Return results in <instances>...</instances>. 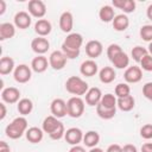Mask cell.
Returning <instances> with one entry per match:
<instances>
[{
  "mask_svg": "<svg viewBox=\"0 0 152 152\" xmlns=\"http://www.w3.org/2000/svg\"><path fill=\"white\" fill-rule=\"evenodd\" d=\"M17 109L23 116L24 115H28L33 109V103H32V101L30 99H26V97L21 99L17 104Z\"/></svg>",
  "mask_w": 152,
  "mask_h": 152,
  "instance_id": "32",
  "label": "cell"
},
{
  "mask_svg": "<svg viewBox=\"0 0 152 152\" xmlns=\"http://www.w3.org/2000/svg\"><path fill=\"white\" fill-rule=\"evenodd\" d=\"M31 48H32V51L39 56L45 53L50 49V42L45 37H37L31 42Z\"/></svg>",
  "mask_w": 152,
  "mask_h": 152,
  "instance_id": "12",
  "label": "cell"
},
{
  "mask_svg": "<svg viewBox=\"0 0 152 152\" xmlns=\"http://www.w3.org/2000/svg\"><path fill=\"white\" fill-rule=\"evenodd\" d=\"M97 70H99V68L94 59H87V61L82 62V64L80 66V72L86 77H93L94 75H96Z\"/></svg>",
  "mask_w": 152,
  "mask_h": 152,
  "instance_id": "17",
  "label": "cell"
},
{
  "mask_svg": "<svg viewBox=\"0 0 152 152\" xmlns=\"http://www.w3.org/2000/svg\"><path fill=\"white\" fill-rule=\"evenodd\" d=\"M147 53H148V50L145 49V48H142V46H140V45L134 46V48L132 49V51H131L132 58H133L135 62H138V63H140V61H141Z\"/></svg>",
  "mask_w": 152,
  "mask_h": 152,
  "instance_id": "34",
  "label": "cell"
},
{
  "mask_svg": "<svg viewBox=\"0 0 152 152\" xmlns=\"http://www.w3.org/2000/svg\"><path fill=\"white\" fill-rule=\"evenodd\" d=\"M52 25L48 19H38L34 24V32L39 37H45L51 33Z\"/></svg>",
  "mask_w": 152,
  "mask_h": 152,
  "instance_id": "19",
  "label": "cell"
},
{
  "mask_svg": "<svg viewBox=\"0 0 152 152\" xmlns=\"http://www.w3.org/2000/svg\"><path fill=\"white\" fill-rule=\"evenodd\" d=\"M122 152H138L137 147L132 144H126L124 147H122Z\"/></svg>",
  "mask_w": 152,
  "mask_h": 152,
  "instance_id": "43",
  "label": "cell"
},
{
  "mask_svg": "<svg viewBox=\"0 0 152 152\" xmlns=\"http://www.w3.org/2000/svg\"><path fill=\"white\" fill-rule=\"evenodd\" d=\"M113 6L124 11V14L125 13H132L135 11V7H137V4L134 0H113Z\"/></svg>",
  "mask_w": 152,
  "mask_h": 152,
  "instance_id": "22",
  "label": "cell"
},
{
  "mask_svg": "<svg viewBox=\"0 0 152 152\" xmlns=\"http://www.w3.org/2000/svg\"><path fill=\"white\" fill-rule=\"evenodd\" d=\"M148 53H150V55H152V42L148 44Z\"/></svg>",
  "mask_w": 152,
  "mask_h": 152,
  "instance_id": "51",
  "label": "cell"
},
{
  "mask_svg": "<svg viewBox=\"0 0 152 152\" xmlns=\"http://www.w3.org/2000/svg\"><path fill=\"white\" fill-rule=\"evenodd\" d=\"M66 61L68 58L65 57V55L59 51V50H56V51H52L49 56V64L50 66L53 69V70H62L65 64H66Z\"/></svg>",
  "mask_w": 152,
  "mask_h": 152,
  "instance_id": "4",
  "label": "cell"
},
{
  "mask_svg": "<svg viewBox=\"0 0 152 152\" xmlns=\"http://www.w3.org/2000/svg\"><path fill=\"white\" fill-rule=\"evenodd\" d=\"M74 27V17L70 12H63L59 17V28L64 33H70Z\"/></svg>",
  "mask_w": 152,
  "mask_h": 152,
  "instance_id": "16",
  "label": "cell"
},
{
  "mask_svg": "<svg viewBox=\"0 0 152 152\" xmlns=\"http://www.w3.org/2000/svg\"><path fill=\"white\" fill-rule=\"evenodd\" d=\"M6 11V2L5 0H0V15H2Z\"/></svg>",
  "mask_w": 152,
  "mask_h": 152,
  "instance_id": "48",
  "label": "cell"
},
{
  "mask_svg": "<svg viewBox=\"0 0 152 152\" xmlns=\"http://www.w3.org/2000/svg\"><path fill=\"white\" fill-rule=\"evenodd\" d=\"M0 109H1V113H0V120H4L5 116H6V113H7L5 102H1V103H0Z\"/></svg>",
  "mask_w": 152,
  "mask_h": 152,
  "instance_id": "45",
  "label": "cell"
},
{
  "mask_svg": "<svg viewBox=\"0 0 152 152\" xmlns=\"http://www.w3.org/2000/svg\"><path fill=\"white\" fill-rule=\"evenodd\" d=\"M15 65H14V59L12 57L5 56L0 59V74L1 75H8L12 71H14Z\"/></svg>",
  "mask_w": 152,
  "mask_h": 152,
  "instance_id": "26",
  "label": "cell"
},
{
  "mask_svg": "<svg viewBox=\"0 0 152 152\" xmlns=\"http://www.w3.org/2000/svg\"><path fill=\"white\" fill-rule=\"evenodd\" d=\"M27 120L24 116L15 118L10 125L6 126L5 133L10 139H19L27 131Z\"/></svg>",
  "mask_w": 152,
  "mask_h": 152,
  "instance_id": "1",
  "label": "cell"
},
{
  "mask_svg": "<svg viewBox=\"0 0 152 152\" xmlns=\"http://www.w3.org/2000/svg\"><path fill=\"white\" fill-rule=\"evenodd\" d=\"M146 15H147V18H148L150 20H152V4L148 5V7H147V10H146Z\"/></svg>",
  "mask_w": 152,
  "mask_h": 152,
  "instance_id": "49",
  "label": "cell"
},
{
  "mask_svg": "<svg viewBox=\"0 0 152 152\" xmlns=\"http://www.w3.org/2000/svg\"><path fill=\"white\" fill-rule=\"evenodd\" d=\"M96 114L103 119V120H109V119H113L116 114V108L115 109H108V108H104L102 107L100 103L96 106Z\"/></svg>",
  "mask_w": 152,
  "mask_h": 152,
  "instance_id": "33",
  "label": "cell"
},
{
  "mask_svg": "<svg viewBox=\"0 0 152 152\" xmlns=\"http://www.w3.org/2000/svg\"><path fill=\"white\" fill-rule=\"evenodd\" d=\"M102 51H103V46L99 40H89L86 44V53L88 55V57H90V59L100 57Z\"/></svg>",
  "mask_w": 152,
  "mask_h": 152,
  "instance_id": "13",
  "label": "cell"
},
{
  "mask_svg": "<svg viewBox=\"0 0 152 152\" xmlns=\"http://www.w3.org/2000/svg\"><path fill=\"white\" fill-rule=\"evenodd\" d=\"M61 51L65 55V57H66L68 59H75V58L78 57V55H80V51H75V50L68 49V48H65V46H63V45H62V50H61Z\"/></svg>",
  "mask_w": 152,
  "mask_h": 152,
  "instance_id": "40",
  "label": "cell"
},
{
  "mask_svg": "<svg viewBox=\"0 0 152 152\" xmlns=\"http://www.w3.org/2000/svg\"><path fill=\"white\" fill-rule=\"evenodd\" d=\"M112 24H113V28L115 31L122 32V31H126L128 28V26H129V19H128V17L126 14L121 13V14H118V15L114 17Z\"/></svg>",
  "mask_w": 152,
  "mask_h": 152,
  "instance_id": "21",
  "label": "cell"
},
{
  "mask_svg": "<svg viewBox=\"0 0 152 152\" xmlns=\"http://www.w3.org/2000/svg\"><path fill=\"white\" fill-rule=\"evenodd\" d=\"M25 135H26V139H27L30 142H32V144H38V142H40V141L43 140L44 131L40 129V128H38V127H30V128L26 131Z\"/></svg>",
  "mask_w": 152,
  "mask_h": 152,
  "instance_id": "23",
  "label": "cell"
},
{
  "mask_svg": "<svg viewBox=\"0 0 152 152\" xmlns=\"http://www.w3.org/2000/svg\"><path fill=\"white\" fill-rule=\"evenodd\" d=\"M101 99H102V93H101L100 88H97V87L89 88V90L86 94V103L91 107L97 106L100 103Z\"/></svg>",
  "mask_w": 152,
  "mask_h": 152,
  "instance_id": "18",
  "label": "cell"
},
{
  "mask_svg": "<svg viewBox=\"0 0 152 152\" xmlns=\"http://www.w3.org/2000/svg\"><path fill=\"white\" fill-rule=\"evenodd\" d=\"M142 95L152 102V82H147L142 87Z\"/></svg>",
  "mask_w": 152,
  "mask_h": 152,
  "instance_id": "41",
  "label": "cell"
},
{
  "mask_svg": "<svg viewBox=\"0 0 152 152\" xmlns=\"http://www.w3.org/2000/svg\"><path fill=\"white\" fill-rule=\"evenodd\" d=\"M15 36V25L11 23L0 24V40L11 39Z\"/></svg>",
  "mask_w": 152,
  "mask_h": 152,
  "instance_id": "24",
  "label": "cell"
},
{
  "mask_svg": "<svg viewBox=\"0 0 152 152\" xmlns=\"http://www.w3.org/2000/svg\"><path fill=\"white\" fill-rule=\"evenodd\" d=\"M100 104L104 108H108V109H115L118 107V99L115 95L108 93V94H104L102 95V99L100 101Z\"/></svg>",
  "mask_w": 152,
  "mask_h": 152,
  "instance_id": "31",
  "label": "cell"
},
{
  "mask_svg": "<svg viewBox=\"0 0 152 152\" xmlns=\"http://www.w3.org/2000/svg\"><path fill=\"white\" fill-rule=\"evenodd\" d=\"M115 77H116V74L112 66H103L99 72V78L104 84L112 83L115 80Z\"/></svg>",
  "mask_w": 152,
  "mask_h": 152,
  "instance_id": "25",
  "label": "cell"
},
{
  "mask_svg": "<svg viewBox=\"0 0 152 152\" xmlns=\"http://www.w3.org/2000/svg\"><path fill=\"white\" fill-rule=\"evenodd\" d=\"M49 65H50V64H49V62H48V58L44 57L43 55H39V56L34 57V58L32 59V62H31V69H32L34 72H37V74L44 72V71L48 69Z\"/></svg>",
  "mask_w": 152,
  "mask_h": 152,
  "instance_id": "20",
  "label": "cell"
},
{
  "mask_svg": "<svg viewBox=\"0 0 152 152\" xmlns=\"http://www.w3.org/2000/svg\"><path fill=\"white\" fill-rule=\"evenodd\" d=\"M114 91H115V96H116L118 99L131 95V94H129V93H131V88H129V86H128L127 83H119V84H116Z\"/></svg>",
  "mask_w": 152,
  "mask_h": 152,
  "instance_id": "35",
  "label": "cell"
},
{
  "mask_svg": "<svg viewBox=\"0 0 152 152\" xmlns=\"http://www.w3.org/2000/svg\"><path fill=\"white\" fill-rule=\"evenodd\" d=\"M141 69L145 71H152V55L147 53L141 61H140Z\"/></svg>",
  "mask_w": 152,
  "mask_h": 152,
  "instance_id": "38",
  "label": "cell"
},
{
  "mask_svg": "<svg viewBox=\"0 0 152 152\" xmlns=\"http://www.w3.org/2000/svg\"><path fill=\"white\" fill-rule=\"evenodd\" d=\"M66 113L70 118L77 119L84 113V101L80 96H72L66 101Z\"/></svg>",
  "mask_w": 152,
  "mask_h": 152,
  "instance_id": "3",
  "label": "cell"
},
{
  "mask_svg": "<svg viewBox=\"0 0 152 152\" xmlns=\"http://www.w3.org/2000/svg\"><path fill=\"white\" fill-rule=\"evenodd\" d=\"M83 44V37L82 34L80 33H76V32H72V33H69L66 36V38L64 39L63 42V46L68 48V49H71V50H75V51H80L81 46Z\"/></svg>",
  "mask_w": 152,
  "mask_h": 152,
  "instance_id": "6",
  "label": "cell"
},
{
  "mask_svg": "<svg viewBox=\"0 0 152 152\" xmlns=\"http://www.w3.org/2000/svg\"><path fill=\"white\" fill-rule=\"evenodd\" d=\"M99 17L101 19V21L103 23H109V21H113L114 17H115V12H114V8L110 6V5H104L100 8L99 11Z\"/></svg>",
  "mask_w": 152,
  "mask_h": 152,
  "instance_id": "30",
  "label": "cell"
},
{
  "mask_svg": "<svg viewBox=\"0 0 152 152\" xmlns=\"http://www.w3.org/2000/svg\"><path fill=\"white\" fill-rule=\"evenodd\" d=\"M1 99L4 102L6 103H17L19 102L20 100V90L15 87H7L5 89H2L1 91Z\"/></svg>",
  "mask_w": 152,
  "mask_h": 152,
  "instance_id": "9",
  "label": "cell"
},
{
  "mask_svg": "<svg viewBox=\"0 0 152 152\" xmlns=\"http://www.w3.org/2000/svg\"><path fill=\"white\" fill-rule=\"evenodd\" d=\"M32 76V71L31 68L26 64H19L18 66H15L14 71H13V77L18 83H26L31 80Z\"/></svg>",
  "mask_w": 152,
  "mask_h": 152,
  "instance_id": "5",
  "label": "cell"
},
{
  "mask_svg": "<svg viewBox=\"0 0 152 152\" xmlns=\"http://www.w3.org/2000/svg\"><path fill=\"white\" fill-rule=\"evenodd\" d=\"M62 125V122L53 115H49L43 120V125H42V129L44 131V133H48L49 135H51L59 126Z\"/></svg>",
  "mask_w": 152,
  "mask_h": 152,
  "instance_id": "15",
  "label": "cell"
},
{
  "mask_svg": "<svg viewBox=\"0 0 152 152\" xmlns=\"http://www.w3.org/2000/svg\"><path fill=\"white\" fill-rule=\"evenodd\" d=\"M112 63L116 69H127L128 65H129V57H128V55L126 52L121 51L120 53H118L113 58Z\"/></svg>",
  "mask_w": 152,
  "mask_h": 152,
  "instance_id": "28",
  "label": "cell"
},
{
  "mask_svg": "<svg viewBox=\"0 0 152 152\" xmlns=\"http://www.w3.org/2000/svg\"><path fill=\"white\" fill-rule=\"evenodd\" d=\"M65 89L68 93L81 97V95L87 94L89 87L88 83L84 80H82L80 76H70L65 82Z\"/></svg>",
  "mask_w": 152,
  "mask_h": 152,
  "instance_id": "2",
  "label": "cell"
},
{
  "mask_svg": "<svg viewBox=\"0 0 152 152\" xmlns=\"http://www.w3.org/2000/svg\"><path fill=\"white\" fill-rule=\"evenodd\" d=\"M0 152H11V148L6 141H0Z\"/></svg>",
  "mask_w": 152,
  "mask_h": 152,
  "instance_id": "44",
  "label": "cell"
},
{
  "mask_svg": "<svg viewBox=\"0 0 152 152\" xmlns=\"http://www.w3.org/2000/svg\"><path fill=\"white\" fill-rule=\"evenodd\" d=\"M121 51H122V49H121V46H120L119 44H110V45L107 48V56H108V59L112 62L113 58H114L118 53H120Z\"/></svg>",
  "mask_w": 152,
  "mask_h": 152,
  "instance_id": "37",
  "label": "cell"
},
{
  "mask_svg": "<svg viewBox=\"0 0 152 152\" xmlns=\"http://www.w3.org/2000/svg\"><path fill=\"white\" fill-rule=\"evenodd\" d=\"M50 110L53 116H56L57 119H61L68 114L66 113V102L63 99H55V100H52V102L50 104Z\"/></svg>",
  "mask_w": 152,
  "mask_h": 152,
  "instance_id": "11",
  "label": "cell"
},
{
  "mask_svg": "<svg viewBox=\"0 0 152 152\" xmlns=\"http://www.w3.org/2000/svg\"><path fill=\"white\" fill-rule=\"evenodd\" d=\"M69 152H87V151L84 150V147H82V146H80V145H75V146H72V147L69 150Z\"/></svg>",
  "mask_w": 152,
  "mask_h": 152,
  "instance_id": "47",
  "label": "cell"
},
{
  "mask_svg": "<svg viewBox=\"0 0 152 152\" xmlns=\"http://www.w3.org/2000/svg\"><path fill=\"white\" fill-rule=\"evenodd\" d=\"M83 132L77 128V127H71L69 129L65 131V134H64V139L68 144L75 146V145H78L81 141H83Z\"/></svg>",
  "mask_w": 152,
  "mask_h": 152,
  "instance_id": "10",
  "label": "cell"
},
{
  "mask_svg": "<svg viewBox=\"0 0 152 152\" xmlns=\"http://www.w3.org/2000/svg\"><path fill=\"white\" fill-rule=\"evenodd\" d=\"M141 152H152V142H146L141 146Z\"/></svg>",
  "mask_w": 152,
  "mask_h": 152,
  "instance_id": "46",
  "label": "cell"
},
{
  "mask_svg": "<svg viewBox=\"0 0 152 152\" xmlns=\"http://www.w3.org/2000/svg\"><path fill=\"white\" fill-rule=\"evenodd\" d=\"M124 78H125V81L127 83H138V82H140L141 78H142V70H141V68L137 66V65L128 66L125 70Z\"/></svg>",
  "mask_w": 152,
  "mask_h": 152,
  "instance_id": "8",
  "label": "cell"
},
{
  "mask_svg": "<svg viewBox=\"0 0 152 152\" xmlns=\"http://www.w3.org/2000/svg\"><path fill=\"white\" fill-rule=\"evenodd\" d=\"M31 23H32L31 14H28L27 12L20 11L18 13H15V15H14V25H15V27H18L20 30H25V28L30 27Z\"/></svg>",
  "mask_w": 152,
  "mask_h": 152,
  "instance_id": "14",
  "label": "cell"
},
{
  "mask_svg": "<svg viewBox=\"0 0 152 152\" xmlns=\"http://www.w3.org/2000/svg\"><path fill=\"white\" fill-rule=\"evenodd\" d=\"M139 33H140L141 39H144L145 42H148V43L152 42V25H144V26H141Z\"/></svg>",
  "mask_w": 152,
  "mask_h": 152,
  "instance_id": "36",
  "label": "cell"
},
{
  "mask_svg": "<svg viewBox=\"0 0 152 152\" xmlns=\"http://www.w3.org/2000/svg\"><path fill=\"white\" fill-rule=\"evenodd\" d=\"M28 13L38 19H42L46 14V6L42 0H31L28 2Z\"/></svg>",
  "mask_w": 152,
  "mask_h": 152,
  "instance_id": "7",
  "label": "cell"
},
{
  "mask_svg": "<svg viewBox=\"0 0 152 152\" xmlns=\"http://www.w3.org/2000/svg\"><path fill=\"white\" fill-rule=\"evenodd\" d=\"M100 142V134L96 131H88L83 135V144L87 147H96V145Z\"/></svg>",
  "mask_w": 152,
  "mask_h": 152,
  "instance_id": "27",
  "label": "cell"
},
{
  "mask_svg": "<svg viewBox=\"0 0 152 152\" xmlns=\"http://www.w3.org/2000/svg\"><path fill=\"white\" fill-rule=\"evenodd\" d=\"M89 152H103V150L100 148V147H93V148L89 150Z\"/></svg>",
  "mask_w": 152,
  "mask_h": 152,
  "instance_id": "50",
  "label": "cell"
},
{
  "mask_svg": "<svg viewBox=\"0 0 152 152\" xmlns=\"http://www.w3.org/2000/svg\"><path fill=\"white\" fill-rule=\"evenodd\" d=\"M106 152H122V147L118 144H112L107 147Z\"/></svg>",
  "mask_w": 152,
  "mask_h": 152,
  "instance_id": "42",
  "label": "cell"
},
{
  "mask_svg": "<svg viewBox=\"0 0 152 152\" xmlns=\"http://www.w3.org/2000/svg\"><path fill=\"white\" fill-rule=\"evenodd\" d=\"M134 106H135V100L132 95L118 99V107L122 112H129L134 108Z\"/></svg>",
  "mask_w": 152,
  "mask_h": 152,
  "instance_id": "29",
  "label": "cell"
},
{
  "mask_svg": "<svg viewBox=\"0 0 152 152\" xmlns=\"http://www.w3.org/2000/svg\"><path fill=\"white\" fill-rule=\"evenodd\" d=\"M140 135L141 138L148 140L152 139V124H146L140 128Z\"/></svg>",
  "mask_w": 152,
  "mask_h": 152,
  "instance_id": "39",
  "label": "cell"
}]
</instances>
